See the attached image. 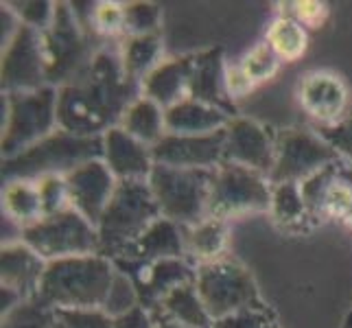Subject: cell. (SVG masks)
<instances>
[{"mask_svg": "<svg viewBox=\"0 0 352 328\" xmlns=\"http://www.w3.org/2000/svg\"><path fill=\"white\" fill-rule=\"evenodd\" d=\"M212 328H280V324H278L276 311L265 302V305L248 307L232 315H226V318L217 320Z\"/></svg>", "mask_w": 352, "mask_h": 328, "instance_id": "d590c367", "label": "cell"}, {"mask_svg": "<svg viewBox=\"0 0 352 328\" xmlns=\"http://www.w3.org/2000/svg\"><path fill=\"white\" fill-rule=\"evenodd\" d=\"M116 259L153 263L162 259H186V237L184 228L160 217L144 232L127 245ZM112 259V261H116Z\"/></svg>", "mask_w": 352, "mask_h": 328, "instance_id": "7402d4cb", "label": "cell"}, {"mask_svg": "<svg viewBox=\"0 0 352 328\" xmlns=\"http://www.w3.org/2000/svg\"><path fill=\"white\" fill-rule=\"evenodd\" d=\"M195 287L212 322L241 309L265 305L252 272L243 263L230 256L197 265Z\"/></svg>", "mask_w": 352, "mask_h": 328, "instance_id": "9c48e42d", "label": "cell"}, {"mask_svg": "<svg viewBox=\"0 0 352 328\" xmlns=\"http://www.w3.org/2000/svg\"><path fill=\"white\" fill-rule=\"evenodd\" d=\"M59 328H114V318L103 309H75L55 311Z\"/></svg>", "mask_w": 352, "mask_h": 328, "instance_id": "f35d334b", "label": "cell"}, {"mask_svg": "<svg viewBox=\"0 0 352 328\" xmlns=\"http://www.w3.org/2000/svg\"><path fill=\"white\" fill-rule=\"evenodd\" d=\"M226 88L230 99H243L248 92L254 90V86L248 81V77L243 75V70L239 64H228L226 68Z\"/></svg>", "mask_w": 352, "mask_h": 328, "instance_id": "7bdbcfd3", "label": "cell"}, {"mask_svg": "<svg viewBox=\"0 0 352 328\" xmlns=\"http://www.w3.org/2000/svg\"><path fill=\"white\" fill-rule=\"evenodd\" d=\"M160 217V208L147 179L118 182L112 201L107 204L103 217L96 223L101 254L107 259H116Z\"/></svg>", "mask_w": 352, "mask_h": 328, "instance_id": "8992f818", "label": "cell"}, {"mask_svg": "<svg viewBox=\"0 0 352 328\" xmlns=\"http://www.w3.org/2000/svg\"><path fill=\"white\" fill-rule=\"evenodd\" d=\"M86 27L105 40L125 38V3L103 0V3L90 5Z\"/></svg>", "mask_w": 352, "mask_h": 328, "instance_id": "1f68e13d", "label": "cell"}, {"mask_svg": "<svg viewBox=\"0 0 352 328\" xmlns=\"http://www.w3.org/2000/svg\"><path fill=\"white\" fill-rule=\"evenodd\" d=\"M142 94L120 62L118 46L96 48L90 64L59 88L57 123L75 136L96 138L118 127L127 107Z\"/></svg>", "mask_w": 352, "mask_h": 328, "instance_id": "6da1fadb", "label": "cell"}, {"mask_svg": "<svg viewBox=\"0 0 352 328\" xmlns=\"http://www.w3.org/2000/svg\"><path fill=\"white\" fill-rule=\"evenodd\" d=\"M66 186L70 208H75L90 223L96 226L107 204L112 201L118 179L110 171V166L103 162V157H99V160H90L77 166L75 171H70L66 175Z\"/></svg>", "mask_w": 352, "mask_h": 328, "instance_id": "e0dca14e", "label": "cell"}, {"mask_svg": "<svg viewBox=\"0 0 352 328\" xmlns=\"http://www.w3.org/2000/svg\"><path fill=\"white\" fill-rule=\"evenodd\" d=\"M270 217L274 226L287 234H302L318 226V219L311 215L300 184H278L272 188Z\"/></svg>", "mask_w": 352, "mask_h": 328, "instance_id": "d4e9b609", "label": "cell"}, {"mask_svg": "<svg viewBox=\"0 0 352 328\" xmlns=\"http://www.w3.org/2000/svg\"><path fill=\"white\" fill-rule=\"evenodd\" d=\"M118 127L125 129L129 136H133L136 140L153 147V144L160 142L166 133L164 107L147 99L144 94H140L138 99L127 107V112L123 114V120H120Z\"/></svg>", "mask_w": 352, "mask_h": 328, "instance_id": "f546056e", "label": "cell"}, {"mask_svg": "<svg viewBox=\"0 0 352 328\" xmlns=\"http://www.w3.org/2000/svg\"><path fill=\"white\" fill-rule=\"evenodd\" d=\"M118 53H120V62H123L125 72L142 86V81L164 62L162 35L160 33L129 35V38L120 40Z\"/></svg>", "mask_w": 352, "mask_h": 328, "instance_id": "83f0119b", "label": "cell"}, {"mask_svg": "<svg viewBox=\"0 0 352 328\" xmlns=\"http://www.w3.org/2000/svg\"><path fill=\"white\" fill-rule=\"evenodd\" d=\"M151 315L153 318L177 322L186 328H212L214 324L208 309L204 307V302L197 294L195 283L179 285L177 289H173Z\"/></svg>", "mask_w": 352, "mask_h": 328, "instance_id": "f1b7e54d", "label": "cell"}, {"mask_svg": "<svg viewBox=\"0 0 352 328\" xmlns=\"http://www.w3.org/2000/svg\"><path fill=\"white\" fill-rule=\"evenodd\" d=\"M138 307H140V300H138L136 287L129 281V276H125L116 267V278H114V285L110 289V296H107L103 311L110 315V318H120V315H125Z\"/></svg>", "mask_w": 352, "mask_h": 328, "instance_id": "8d00e7d4", "label": "cell"}, {"mask_svg": "<svg viewBox=\"0 0 352 328\" xmlns=\"http://www.w3.org/2000/svg\"><path fill=\"white\" fill-rule=\"evenodd\" d=\"M114 278L116 265L103 254L51 261L35 300L53 311L103 309Z\"/></svg>", "mask_w": 352, "mask_h": 328, "instance_id": "7a4b0ae2", "label": "cell"}, {"mask_svg": "<svg viewBox=\"0 0 352 328\" xmlns=\"http://www.w3.org/2000/svg\"><path fill=\"white\" fill-rule=\"evenodd\" d=\"M162 27V7L147 0L125 3V38L129 35H149L160 33Z\"/></svg>", "mask_w": 352, "mask_h": 328, "instance_id": "e575fe53", "label": "cell"}, {"mask_svg": "<svg viewBox=\"0 0 352 328\" xmlns=\"http://www.w3.org/2000/svg\"><path fill=\"white\" fill-rule=\"evenodd\" d=\"M114 265L125 276H129V281L138 291L140 307L149 313L160 307V302L173 289H177L179 285L195 283L197 276V267L188 259H162L153 263L116 259Z\"/></svg>", "mask_w": 352, "mask_h": 328, "instance_id": "4fadbf2b", "label": "cell"}, {"mask_svg": "<svg viewBox=\"0 0 352 328\" xmlns=\"http://www.w3.org/2000/svg\"><path fill=\"white\" fill-rule=\"evenodd\" d=\"M342 328H352V311H350V315L346 318V322L342 324Z\"/></svg>", "mask_w": 352, "mask_h": 328, "instance_id": "bcb514c9", "label": "cell"}, {"mask_svg": "<svg viewBox=\"0 0 352 328\" xmlns=\"http://www.w3.org/2000/svg\"><path fill=\"white\" fill-rule=\"evenodd\" d=\"M103 157V136H75L64 129L53 131L24 153L3 160V184L11 179H42L68 175L77 166Z\"/></svg>", "mask_w": 352, "mask_h": 328, "instance_id": "3957f363", "label": "cell"}, {"mask_svg": "<svg viewBox=\"0 0 352 328\" xmlns=\"http://www.w3.org/2000/svg\"><path fill=\"white\" fill-rule=\"evenodd\" d=\"M280 59H278V55L272 51V46L267 42H261L252 48V51H248L245 55L241 57V70L243 75L248 77V81L252 83L254 88L261 86V83L270 81L278 75V70H280Z\"/></svg>", "mask_w": 352, "mask_h": 328, "instance_id": "d6a6232c", "label": "cell"}, {"mask_svg": "<svg viewBox=\"0 0 352 328\" xmlns=\"http://www.w3.org/2000/svg\"><path fill=\"white\" fill-rule=\"evenodd\" d=\"M114 328H155L153 315L142 307L133 309L120 318H114Z\"/></svg>", "mask_w": 352, "mask_h": 328, "instance_id": "ee69618b", "label": "cell"}, {"mask_svg": "<svg viewBox=\"0 0 352 328\" xmlns=\"http://www.w3.org/2000/svg\"><path fill=\"white\" fill-rule=\"evenodd\" d=\"M44 201L38 179H11L3 184V219L20 232L44 217Z\"/></svg>", "mask_w": 352, "mask_h": 328, "instance_id": "4316f807", "label": "cell"}, {"mask_svg": "<svg viewBox=\"0 0 352 328\" xmlns=\"http://www.w3.org/2000/svg\"><path fill=\"white\" fill-rule=\"evenodd\" d=\"M149 188L160 215L182 228H192L210 217L214 168H175L155 164Z\"/></svg>", "mask_w": 352, "mask_h": 328, "instance_id": "5b68a950", "label": "cell"}, {"mask_svg": "<svg viewBox=\"0 0 352 328\" xmlns=\"http://www.w3.org/2000/svg\"><path fill=\"white\" fill-rule=\"evenodd\" d=\"M342 157L315 129L287 127L276 131V160L270 184H302Z\"/></svg>", "mask_w": 352, "mask_h": 328, "instance_id": "30bf717a", "label": "cell"}, {"mask_svg": "<svg viewBox=\"0 0 352 328\" xmlns=\"http://www.w3.org/2000/svg\"><path fill=\"white\" fill-rule=\"evenodd\" d=\"M48 86L62 88L90 64L96 51L90 48L88 27L72 3H57L51 27L42 31Z\"/></svg>", "mask_w": 352, "mask_h": 328, "instance_id": "52a82bcc", "label": "cell"}, {"mask_svg": "<svg viewBox=\"0 0 352 328\" xmlns=\"http://www.w3.org/2000/svg\"><path fill=\"white\" fill-rule=\"evenodd\" d=\"M0 328H59V326L53 309L44 307L38 300H29L5 313Z\"/></svg>", "mask_w": 352, "mask_h": 328, "instance_id": "836d02e7", "label": "cell"}, {"mask_svg": "<svg viewBox=\"0 0 352 328\" xmlns=\"http://www.w3.org/2000/svg\"><path fill=\"white\" fill-rule=\"evenodd\" d=\"M226 68L228 62L223 57L221 46L195 53V66H192L190 79V99L214 105L228 112L230 116H234V105L226 88Z\"/></svg>", "mask_w": 352, "mask_h": 328, "instance_id": "44dd1931", "label": "cell"}, {"mask_svg": "<svg viewBox=\"0 0 352 328\" xmlns=\"http://www.w3.org/2000/svg\"><path fill=\"white\" fill-rule=\"evenodd\" d=\"M344 223H346V226H348V228L352 230V210H350V215H348V217L344 219Z\"/></svg>", "mask_w": 352, "mask_h": 328, "instance_id": "7dc6e473", "label": "cell"}, {"mask_svg": "<svg viewBox=\"0 0 352 328\" xmlns=\"http://www.w3.org/2000/svg\"><path fill=\"white\" fill-rule=\"evenodd\" d=\"M46 261L27 243L9 241L0 250V287L11 289L24 300H35L46 272Z\"/></svg>", "mask_w": 352, "mask_h": 328, "instance_id": "d6986e66", "label": "cell"}, {"mask_svg": "<svg viewBox=\"0 0 352 328\" xmlns=\"http://www.w3.org/2000/svg\"><path fill=\"white\" fill-rule=\"evenodd\" d=\"M298 103L313 120H318V127L335 125L346 118L350 92L346 81L335 72L313 70L300 81Z\"/></svg>", "mask_w": 352, "mask_h": 328, "instance_id": "ac0fdd59", "label": "cell"}, {"mask_svg": "<svg viewBox=\"0 0 352 328\" xmlns=\"http://www.w3.org/2000/svg\"><path fill=\"white\" fill-rule=\"evenodd\" d=\"M267 44L278 55V59L285 64H294L307 53L309 48V29L291 18L289 14L278 16L272 27L267 29Z\"/></svg>", "mask_w": 352, "mask_h": 328, "instance_id": "4dcf8cb0", "label": "cell"}, {"mask_svg": "<svg viewBox=\"0 0 352 328\" xmlns=\"http://www.w3.org/2000/svg\"><path fill=\"white\" fill-rule=\"evenodd\" d=\"M57 326H59V324H57Z\"/></svg>", "mask_w": 352, "mask_h": 328, "instance_id": "c3c4849f", "label": "cell"}, {"mask_svg": "<svg viewBox=\"0 0 352 328\" xmlns=\"http://www.w3.org/2000/svg\"><path fill=\"white\" fill-rule=\"evenodd\" d=\"M153 322H155V328H186V326H182L177 322L164 320V318H153Z\"/></svg>", "mask_w": 352, "mask_h": 328, "instance_id": "f6af8a7d", "label": "cell"}, {"mask_svg": "<svg viewBox=\"0 0 352 328\" xmlns=\"http://www.w3.org/2000/svg\"><path fill=\"white\" fill-rule=\"evenodd\" d=\"M287 7L289 9L285 14L296 18L302 27H307V29H322L331 16L329 5L320 3V0H296V3H289Z\"/></svg>", "mask_w": 352, "mask_h": 328, "instance_id": "60d3db41", "label": "cell"}, {"mask_svg": "<svg viewBox=\"0 0 352 328\" xmlns=\"http://www.w3.org/2000/svg\"><path fill=\"white\" fill-rule=\"evenodd\" d=\"M302 195L309 206L311 215L320 221L344 219L352 210V166L339 160L302 182Z\"/></svg>", "mask_w": 352, "mask_h": 328, "instance_id": "5bb4252c", "label": "cell"}, {"mask_svg": "<svg viewBox=\"0 0 352 328\" xmlns=\"http://www.w3.org/2000/svg\"><path fill=\"white\" fill-rule=\"evenodd\" d=\"M0 81H3V94L31 92L48 86L42 31L20 24L9 44L3 46Z\"/></svg>", "mask_w": 352, "mask_h": 328, "instance_id": "7c38bea8", "label": "cell"}, {"mask_svg": "<svg viewBox=\"0 0 352 328\" xmlns=\"http://www.w3.org/2000/svg\"><path fill=\"white\" fill-rule=\"evenodd\" d=\"M9 9L18 16V20L27 27H33L38 31H46L51 27L55 18V5L57 3H46V0H24V3H7Z\"/></svg>", "mask_w": 352, "mask_h": 328, "instance_id": "74e56055", "label": "cell"}, {"mask_svg": "<svg viewBox=\"0 0 352 328\" xmlns=\"http://www.w3.org/2000/svg\"><path fill=\"white\" fill-rule=\"evenodd\" d=\"M186 237V259L192 265L212 263L228 256L230 221L219 217H206L192 228H184Z\"/></svg>", "mask_w": 352, "mask_h": 328, "instance_id": "484cf974", "label": "cell"}, {"mask_svg": "<svg viewBox=\"0 0 352 328\" xmlns=\"http://www.w3.org/2000/svg\"><path fill=\"white\" fill-rule=\"evenodd\" d=\"M153 162L175 168H217L226 162V129L204 136L164 133L151 147Z\"/></svg>", "mask_w": 352, "mask_h": 328, "instance_id": "2e32d148", "label": "cell"}, {"mask_svg": "<svg viewBox=\"0 0 352 328\" xmlns=\"http://www.w3.org/2000/svg\"><path fill=\"white\" fill-rule=\"evenodd\" d=\"M38 184H40V190H42V201H44V212L46 215H53V212L70 208L68 186H66V177L64 175L42 177V179H38Z\"/></svg>", "mask_w": 352, "mask_h": 328, "instance_id": "b9f144b4", "label": "cell"}, {"mask_svg": "<svg viewBox=\"0 0 352 328\" xmlns=\"http://www.w3.org/2000/svg\"><path fill=\"white\" fill-rule=\"evenodd\" d=\"M272 184L267 175L254 168L223 162L214 168V182L210 193V217L239 219L245 215H258L272 208Z\"/></svg>", "mask_w": 352, "mask_h": 328, "instance_id": "8fae6325", "label": "cell"}, {"mask_svg": "<svg viewBox=\"0 0 352 328\" xmlns=\"http://www.w3.org/2000/svg\"><path fill=\"white\" fill-rule=\"evenodd\" d=\"M103 162L118 182L149 179L155 166L149 144L136 140L120 127L103 133Z\"/></svg>", "mask_w": 352, "mask_h": 328, "instance_id": "ffe728a7", "label": "cell"}, {"mask_svg": "<svg viewBox=\"0 0 352 328\" xmlns=\"http://www.w3.org/2000/svg\"><path fill=\"white\" fill-rule=\"evenodd\" d=\"M59 88L46 86L31 92L3 94V160L16 157L59 129L57 123Z\"/></svg>", "mask_w": 352, "mask_h": 328, "instance_id": "277c9868", "label": "cell"}, {"mask_svg": "<svg viewBox=\"0 0 352 328\" xmlns=\"http://www.w3.org/2000/svg\"><path fill=\"white\" fill-rule=\"evenodd\" d=\"M276 160V131L254 118L234 116L226 127V162L241 164L267 175Z\"/></svg>", "mask_w": 352, "mask_h": 328, "instance_id": "9a60e30c", "label": "cell"}, {"mask_svg": "<svg viewBox=\"0 0 352 328\" xmlns=\"http://www.w3.org/2000/svg\"><path fill=\"white\" fill-rule=\"evenodd\" d=\"M192 66H195V53L164 59V62L142 81V94L164 109L177 105L184 99H190Z\"/></svg>", "mask_w": 352, "mask_h": 328, "instance_id": "603a6c76", "label": "cell"}, {"mask_svg": "<svg viewBox=\"0 0 352 328\" xmlns=\"http://www.w3.org/2000/svg\"><path fill=\"white\" fill-rule=\"evenodd\" d=\"M20 241L27 243L33 252H38L46 263L70 256L101 254L96 226L90 223L75 208L46 215L40 221L22 228Z\"/></svg>", "mask_w": 352, "mask_h": 328, "instance_id": "ba28073f", "label": "cell"}, {"mask_svg": "<svg viewBox=\"0 0 352 328\" xmlns=\"http://www.w3.org/2000/svg\"><path fill=\"white\" fill-rule=\"evenodd\" d=\"M320 136L339 153V157L352 166V116H346L335 125H324L315 129Z\"/></svg>", "mask_w": 352, "mask_h": 328, "instance_id": "ab89813d", "label": "cell"}, {"mask_svg": "<svg viewBox=\"0 0 352 328\" xmlns=\"http://www.w3.org/2000/svg\"><path fill=\"white\" fill-rule=\"evenodd\" d=\"M232 118L234 116H230L223 109L197 99H184L164 109L166 133H177V136H204V133L221 131Z\"/></svg>", "mask_w": 352, "mask_h": 328, "instance_id": "cb8c5ba5", "label": "cell"}]
</instances>
